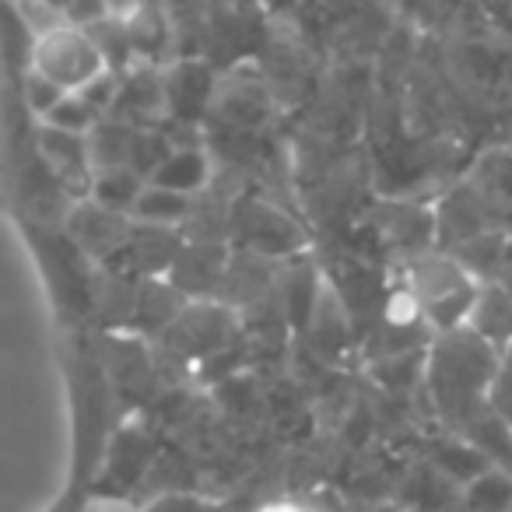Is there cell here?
<instances>
[{"label":"cell","instance_id":"obj_1","mask_svg":"<svg viewBox=\"0 0 512 512\" xmlns=\"http://www.w3.org/2000/svg\"><path fill=\"white\" fill-rule=\"evenodd\" d=\"M498 358L502 351L484 341L477 330H470L467 323L446 330V334H435L425 379L435 414L449 432L460 435L488 407Z\"/></svg>","mask_w":512,"mask_h":512},{"label":"cell","instance_id":"obj_2","mask_svg":"<svg viewBox=\"0 0 512 512\" xmlns=\"http://www.w3.org/2000/svg\"><path fill=\"white\" fill-rule=\"evenodd\" d=\"M404 285L411 288L414 302H418L421 320L435 334H446V330H456L470 320V309H474L484 281L453 249L432 246L407 260Z\"/></svg>","mask_w":512,"mask_h":512},{"label":"cell","instance_id":"obj_3","mask_svg":"<svg viewBox=\"0 0 512 512\" xmlns=\"http://www.w3.org/2000/svg\"><path fill=\"white\" fill-rule=\"evenodd\" d=\"M29 71L50 78L53 85H60L64 92H85L92 81H99L102 74H109L106 53H102L99 39L81 25H57L46 36L32 39L29 46Z\"/></svg>","mask_w":512,"mask_h":512},{"label":"cell","instance_id":"obj_4","mask_svg":"<svg viewBox=\"0 0 512 512\" xmlns=\"http://www.w3.org/2000/svg\"><path fill=\"white\" fill-rule=\"evenodd\" d=\"M64 228L71 232V239L92 256L95 264H113L116 256L123 253V246L130 242L134 232V214L109 211L99 200L81 197L78 204L67 211Z\"/></svg>","mask_w":512,"mask_h":512},{"label":"cell","instance_id":"obj_5","mask_svg":"<svg viewBox=\"0 0 512 512\" xmlns=\"http://www.w3.org/2000/svg\"><path fill=\"white\" fill-rule=\"evenodd\" d=\"M36 151L46 162V169H53V176L74 193V197H88L95 179V158H92V141L88 134H74V130L60 127H43L36 130Z\"/></svg>","mask_w":512,"mask_h":512},{"label":"cell","instance_id":"obj_6","mask_svg":"<svg viewBox=\"0 0 512 512\" xmlns=\"http://www.w3.org/2000/svg\"><path fill=\"white\" fill-rule=\"evenodd\" d=\"M228 249L221 239H186L179 249L176 264L165 278L186 295V299H211L221 292V281L228 271Z\"/></svg>","mask_w":512,"mask_h":512},{"label":"cell","instance_id":"obj_7","mask_svg":"<svg viewBox=\"0 0 512 512\" xmlns=\"http://www.w3.org/2000/svg\"><path fill=\"white\" fill-rule=\"evenodd\" d=\"M232 228L242 239V249L260 253V256H271V260L295 253V249L302 246L299 228H295L292 221L278 211V207L256 204V200L242 204L239 211L232 214Z\"/></svg>","mask_w":512,"mask_h":512},{"label":"cell","instance_id":"obj_8","mask_svg":"<svg viewBox=\"0 0 512 512\" xmlns=\"http://www.w3.org/2000/svg\"><path fill=\"white\" fill-rule=\"evenodd\" d=\"M214 102V81L204 64H176L165 71V106L176 123H197V116Z\"/></svg>","mask_w":512,"mask_h":512},{"label":"cell","instance_id":"obj_9","mask_svg":"<svg viewBox=\"0 0 512 512\" xmlns=\"http://www.w3.org/2000/svg\"><path fill=\"white\" fill-rule=\"evenodd\" d=\"M470 330L484 337L488 344H495L498 351H505L512 344V288L505 281H484L477 302L470 309Z\"/></svg>","mask_w":512,"mask_h":512},{"label":"cell","instance_id":"obj_10","mask_svg":"<svg viewBox=\"0 0 512 512\" xmlns=\"http://www.w3.org/2000/svg\"><path fill=\"white\" fill-rule=\"evenodd\" d=\"M383 235L411 256L425 253V249H432L435 239V211H421L418 204H386Z\"/></svg>","mask_w":512,"mask_h":512},{"label":"cell","instance_id":"obj_11","mask_svg":"<svg viewBox=\"0 0 512 512\" xmlns=\"http://www.w3.org/2000/svg\"><path fill=\"white\" fill-rule=\"evenodd\" d=\"M211 179V162H207L204 148L197 144H186V148H172V155L165 158L162 165L155 169V176L148 183H158V186H169V190H179V193H200Z\"/></svg>","mask_w":512,"mask_h":512},{"label":"cell","instance_id":"obj_12","mask_svg":"<svg viewBox=\"0 0 512 512\" xmlns=\"http://www.w3.org/2000/svg\"><path fill=\"white\" fill-rule=\"evenodd\" d=\"M144 186H148V179H144L137 169H130V165H106V169H95L88 197L99 200V204L109 207V211L134 214L137 197L144 193Z\"/></svg>","mask_w":512,"mask_h":512},{"label":"cell","instance_id":"obj_13","mask_svg":"<svg viewBox=\"0 0 512 512\" xmlns=\"http://www.w3.org/2000/svg\"><path fill=\"white\" fill-rule=\"evenodd\" d=\"M190 211H193V197H190V193H179V190H169V186L148 183L141 197H137L134 218L137 221H148V225L179 228V225H186Z\"/></svg>","mask_w":512,"mask_h":512},{"label":"cell","instance_id":"obj_14","mask_svg":"<svg viewBox=\"0 0 512 512\" xmlns=\"http://www.w3.org/2000/svg\"><path fill=\"white\" fill-rule=\"evenodd\" d=\"M123 25H127V36L134 43L137 57H155L158 50L169 46V18L158 8L155 0H141L130 15H123Z\"/></svg>","mask_w":512,"mask_h":512},{"label":"cell","instance_id":"obj_15","mask_svg":"<svg viewBox=\"0 0 512 512\" xmlns=\"http://www.w3.org/2000/svg\"><path fill=\"white\" fill-rule=\"evenodd\" d=\"M467 512H512V474L502 467H488L463 484Z\"/></svg>","mask_w":512,"mask_h":512},{"label":"cell","instance_id":"obj_16","mask_svg":"<svg viewBox=\"0 0 512 512\" xmlns=\"http://www.w3.org/2000/svg\"><path fill=\"white\" fill-rule=\"evenodd\" d=\"M106 120V116L99 113V109L92 106V102L85 99L81 92H67L64 99L57 102V109H53L50 116H46L43 123H50V127H60V130H74V134H92L99 123Z\"/></svg>","mask_w":512,"mask_h":512},{"label":"cell","instance_id":"obj_17","mask_svg":"<svg viewBox=\"0 0 512 512\" xmlns=\"http://www.w3.org/2000/svg\"><path fill=\"white\" fill-rule=\"evenodd\" d=\"M22 95H25V106H29V113H36L39 120H46V116L57 109V102L64 99L67 92L60 85H53L50 78H43V74L29 71V74H25Z\"/></svg>","mask_w":512,"mask_h":512},{"label":"cell","instance_id":"obj_18","mask_svg":"<svg viewBox=\"0 0 512 512\" xmlns=\"http://www.w3.org/2000/svg\"><path fill=\"white\" fill-rule=\"evenodd\" d=\"M488 404L512 425V344L502 351V358H498V372H495V383H491Z\"/></svg>","mask_w":512,"mask_h":512},{"label":"cell","instance_id":"obj_19","mask_svg":"<svg viewBox=\"0 0 512 512\" xmlns=\"http://www.w3.org/2000/svg\"><path fill=\"white\" fill-rule=\"evenodd\" d=\"M144 512H225V509L214 502H204V498H193V495H162V498H155Z\"/></svg>","mask_w":512,"mask_h":512},{"label":"cell","instance_id":"obj_20","mask_svg":"<svg viewBox=\"0 0 512 512\" xmlns=\"http://www.w3.org/2000/svg\"><path fill=\"white\" fill-rule=\"evenodd\" d=\"M50 512H88V509H85V495H81V491H74V488H71L64 498H60L57 505H53Z\"/></svg>","mask_w":512,"mask_h":512},{"label":"cell","instance_id":"obj_21","mask_svg":"<svg viewBox=\"0 0 512 512\" xmlns=\"http://www.w3.org/2000/svg\"><path fill=\"white\" fill-rule=\"evenodd\" d=\"M260 512H306L302 505H295V502H271V505H264Z\"/></svg>","mask_w":512,"mask_h":512},{"label":"cell","instance_id":"obj_22","mask_svg":"<svg viewBox=\"0 0 512 512\" xmlns=\"http://www.w3.org/2000/svg\"><path fill=\"white\" fill-rule=\"evenodd\" d=\"M50 4H53V8L60 11V15H67V8H71L74 0H50ZM64 22H67V18H64Z\"/></svg>","mask_w":512,"mask_h":512}]
</instances>
